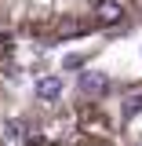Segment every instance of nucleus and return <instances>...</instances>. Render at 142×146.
<instances>
[{
    "label": "nucleus",
    "instance_id": "nucleus-1",
    "mask_svg": "<svg viewBox=\"0 0 142 146\" xmlns=\"http://www.w3.org/2000/svg\"><path fill=\"white\" fill-rule=\"evenodd\" d=\"M36 95H40L44 102H55V99L62 95V80H58V77H44V80H36Z\"/></svg>",
    "mask_w": 142,
    "mask_h": 146
},
{
    "label": "nucleus",
    "instance_id": "nucleus-2",
    "mask_svg": "<svg viewBox=\"0 0 142 146\" xmlns=\"http://www.w3.org/2000/svg\"><path fill=\"white\" fill-rule=\"evenodd\" d=\"M102 84H106V77H98V73L84 77V91H102Z\"/></svg>",
    "mask_w": 142,
    "mask_h": 146
},
{
    "label": "nucleus",
    "instance_id": "nucleus-3",
    "mask_svg": "<svg viewBox=\"0 0 142 146\" xmlns=\"http://www.w3.org/2000/svg\"><path fill=\"white\" fill-rule=\"evenodd\" d=\"M142 110V95H131V99H124V117H135Z\"/></svg>",
    "mask_w": 142,
    "mask_h": 146
}]
</instances>
